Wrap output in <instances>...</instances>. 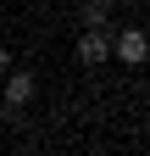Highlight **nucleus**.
Returning a JSON list of instances; mask_svg holds the SVG:
<instances>
[{
    "label": "nucleus",
    "instance_id": "f257e3e1",
    "mask_svg": "<svg viewBox=\"0 0 150 156\" xmlns=\"http://www.w3.org/2000/svg\"><path fill=\"white\" fill-rule=\"evenodd\" d=\"M72 50H78L84 67H100V62H111V34H106V28H84Z\"/></svg>",
    "mask_w": 150,
    "mask_h": 156
},
{
    "label": "nucleus",
    "instance_id": "f03ea898",
    "mask_svg": "<svg viewBox=\"0 0 150 156\" xmlns=\"http://www.w3.org/2000/svg\"><path fill=\"white\" fill-rule=\"evenodd\" d=\"M111 56H117L122 67H145V34L139 28H122L117 39H111Z\"/></svg>",
    "mask_w": 150,
    "mask_h": 156
},
{
    "label": "nucleus",
    "instance_id": "7ed1b4c3",
    "mask_svg": "<svg viewBox=\"0 0 150 156\" xmlns=\"http://www.w3.org/2000/svg\"><path fill=\"white\" fill-rule=\"evenodd\" d=\"M28 101H33V78L28 73H11L6 78V106H28Z\"/></svg>",
    "mask_w": 150,
    "mask_h": 156
},
{
    "label": "nucleus",
    "instance_id": "20e7f679",
    "mask_svg": "<svg viewBox=\"0 0 150 156\" xmlns=\"http://www.w3.org/2000/svg\"><path fill=\"white\" fill-rule=\"evenodd\" d=\"M111 23V0H84V28H106Z\"/></svg>",
    "mask_w": 150,
    "mask_h": 156
},
{
    "label": "nucleus",
    "instance_id": "39448f33",
    "mask_svg": "<svg viewBox=\"0 0 150 156\" xmlns=\"http://www.w3.org/2000/svg\"><path fill=\"white\" fill-rule=\"evenodd\" d=\"M0 73H11V50H0Z\"/></svg>",
    "mask_w": 150,
    "mask_h": 156
}]
</instances>
